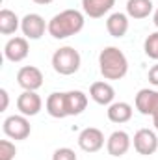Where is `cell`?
Returning <instances> with one entry per match:
<instances>
[{
  "instance_id": "obj_1",
  "label": "cell",
  "mask_w": 158,
  "mask_h": 160,
  "mask_svg": "<svg viewBox=\"0 0 158 160\" xmlns=\"http://www.w3.org/2000/svg\"><path fill=\"white\" fill-rule=\"evenodd\" d=\"M84 13L78 9H63L48 21V34L54 39H67L84 28Z\"/></svg>"
},
{
  "instance_id": "obj_2",
  "label": "cell",
  "mask_w": 158,
  "mask_h": 160,
  "mask_svg": "<svg viewBox=\"0 0 158 160\" xmlns=\"http://www.w3.org/2000/svg\"><path fill=\"white\" fill-rule=\"evenodd\" d=\"M99 69L106 80H121L128 73V60L117 47H104L99 54Z\"/></svg>"
},
{
  "instance_id": "obj_3",
  "label": "cell",
  "mask_w": 158,
  "mask_h": 160,
  "mask_svg": "<svg viewBox=\"0 0 158 160\" xmlns=\"http://www.w3.org/2000/svg\"><path fill=\"white\" fill-rule=\"evenodd\" d=\"M80 63H82V58L75 47H60L52 54V67L58 75H63V77L75 75L80 69Z\"/></svg>"
},
{
  "instance_id": "obj_4",
  "label": "cell",
  "mask_w": 158,
  "mask_h": 160,
  "mask_svg": "<svg viewBox=\"0 0 158 160\" xmlns=\"http://www.w3.org/2000/svg\"><path fill=\"white\" fill-rule=\"evenodd\" d=\"M2 130L7 138L11 140H26L32 132V127H30V121L26 116H9L6 118L4 123H2Z\"/></svg>"
},
{
  "instance_id": "obj_5",
  "label": "cell",
  "mask_w": 158,
  "mask_h": 160,
  "mask_svg": "<svg viewBox=\"0 0 158 160\" xmlns=\"http://www.w3.org/2000/svg\"><path fill=\"white\" fill-rule=\"evenodd\" d=\"M21 30L26 39L37 41L43 38L45 30H48V24L45 22V19L39 13H28L21 19Z\"/></svg>"
},
{
  "instance_id": "obj_6",
  "label": "cell",
  "mask_w": 158,
  "mask_h": 160,
  "mask_svg": "<svg viewBox=\"0 0 158 160\" xmlns=\"http://www.w3.org/2000/svg\"><path fill=\"white\" fill-rule=\"evenodd\" d=\"M104 145V134L101 128L87 127L78 134V147L86 153H97Z\"/></svg>"
},
{
  "instance_id": "obj_7",
  "label": "cell",
  "mask_w": 158,
  "mask_h": 160,
  "mask_svg": "<svg viewBox=\"0 0 158 160\" xmlns=\"http://www.w3.org/2000/svg\"><path fill=\"white\" fill-rule=\"evenodd\" d=\"M17 84L24 91H37L43 86V73L36 65H24L17 73Z\"/></svg>"
},
{
  "instance_id": "obj_8",
  "label": "cell",
  "mask_w": 158,
  "mask_h": 160,
  "mask_svg": "<svg viewBox=\"0 0 158 160\" xmlns=\"http://www.w3.org/2000/svg\"><path fill=\"white\" fill-rule=\"evenodd\" d=\"M134 149L143 155V157H149V155H155L158 149V138L156 134L151 130V128H140L136 134H134Z\"/></svg>"
},
{
  "instance_id": "obj_9",
  "label": "cell",
  "mask_w": 158,
  "mask_h": 160,
  "mask_svg": "<svg viewBox=\"0 0 158 160\" xmlns=\"http://www.w3.org/2000/svg\"><path fill=\"white\" fill-rule=\"evenodd\" d=\"M136 110L143 116H155L158 112V91L143 88L136 95Z\"/></svg>"
},
{
  "instance_id": "obj_10",
  "label": "cell",
  "mask_w": 158,
  "mask_h": 160,
  "mask_svg": "<svg viewBox=\"0 0 158 160\" xmlns=\"http://www.w3.org/2000/svg\"><path fill=\"white\" fill-rule=\"evenodd\" d=\"M17 108L22 116L26 118H32V116H37L43 108V99L36 91H22L17 99Z\"/></svg>"
},
{
  "instance_id": "obj_11",
  "label": "cell",
  "mask_w": 158,
  "mask_h": 160,
  "mask_svg": "<svg viewBox=\"0 0 158 160\" xmlns=\"http://www.w3.org/2000/svg\"><path fill=\"white\" fill-rule=\"evenodd\" d=\"M28 52H30V47H28V39L26 38H11L4 47L6 60H9L13 63L22 62L28 56Z\"/></svg>"
},
{
  "instance_id": "obj_12",
  "label": "cell",
  "mask_w": 158,
  "mask_h": 160,
  "mask_svg": "<svg viewBox=\"0 0 158 160\" xmlns=\"http://www.w3.org/2000/svg\"><path fill=\"white\" fill-rule=\"evenodd\" d=\"M130 143H132V140H130V136H128L125 130H116V132H112V134L108 136V140H106V149H108V153H110L112 157H123V155L128 153Z\"/></svg>"
},
{
  "instance_id": "obj_13",
  "label": "cell",
  "mask_w": 158,
  "mask_h": 160,
  "mask_svg": "<svg viewBox=\"0 0 158 160\" xmlns=\"http://www.w3.org/2000/svg\"><path fill=\"white\" fill-rule=\"evenodd\" d=\"M89 97L101 104V106H110L116 99V89L112 88V84L101 80V82H93L89 88Z\"/></svg>"
},
{
  "instance_id": "obj_14",
  "label": "cell",
  "mask_w": 158,
  "mask_h": 160,
  "mask_svg": "<svg viewBox=\"0 0 158 160\" xmlns=\"http://www.w3.org/2000/svg\"><path fill=\"white\" fill-rule=\"evenodd\" d=\"M87 106V95L80 89L65 91V110L67 116H80Z\"/></svg>"
},
{
  "instance_id": "obj_15",
  "label": "cell",
  "mask_w": 158,
  "mask_h": 160,
  "mask_svg": "<svg viewBox=\"0 0 158 160\" xmlns=\"http://www.w3.org/2000/svg\"><path fill=\"white\" fill-rule=\"evenodd\" d=\"M114 6H116V0H82V9L91 19L104 17Z\"/></svg>"
},
{
  "instance_id": "obj_16",
  "label": "cell",
  "mask_w": 158,
  "mask_h": 160,
  "mask_svg": "<svg viewBox=\"0 0 158 160\" xmlns=\"http://www.w3.org/2000/svg\"><path fill=\"white\" fill-rule=\"evenodd\" d=\"M45 108H47V112H48L50 118H56V119L67 118V110H65V93H60V91L50 93V95L47 97Z\"/></svg>"
},
{
  "instance_id": "obj_17",
  "label": "cell",
  "mask_w": 158,
  "mask_h": 160,
  "mask_svg": "<svg viewBox=\"0 0 158 160\" xmlns=\"http://www.w3.org/2000/svg\"><path fill=\"white\" fill-rule=\"evenodd\" d=\"M106 30L112 38H125V34L128 32V15L126 13H112L106 19Z\"/></svg>"
},
{
  "instance_id": "obj_18",
  "label": "cell",
  "mask_w": 158,
  "mask_h": 160,
  "mask_svg": "<svg viewBox=\"0 0 158 160\" xmlns=\"http://www.w3.org/2000/svg\"><path fill=\"white\" fill-rule=\"evenodd\" d=\"M155 9L153 0H128L126 2V15L130 19H147Z\"/></svg>"
},
{
  "instance_id": "obj_19",
  "label": "cell",
  "mask_w": 158,
  "mask_h": 160,
  "mask_svg": "<svg viewBox=\"0 0 158 160\" xmlns=\"http://www.w3.org/2000/svg\"><path fill=\"white\" fill-rule=\"evenodd\" d=\"M106 114H108V119L112 121V123L121 125V123H126V121L132 119V106H130L128 102H123V101L112 102V104L108 106Z\"/></svg>"
},
{
  "instance_id": "obj_20",
  "label": "cell",
  "mask_w": 158,
  "mask_h": 160,
  "mask_svg": "<svg viewBox=\"0 0 158 160\" xmlns=\"http://www.w3.org/2000/svg\"><path fill=\"white\" fill-rule=\"evenodd\" d=\"M19 28H21V19L17 17V13L4 8L0 11V34L2 36H11Z\"/></svg>"
},
{
  "instance_id": "obj_21",
  "label": "cell",
  "mask_w": 158,
  "mask_h": 160,
  "mask_svg": "<svg viewBox=\"0 0 158 160\" xmlns=\"http://www.w3.org/2000/svg\"><path fill=\"white\" fill-rule=\"evenodd\" d=\"M143 50H145V54H147L151 60H156L158 62V32H153V34L145 39Z\"/></svg>"
},
{
  "instance_id": "obj_22",
  "label": "cell",
  "mask_w": 158,
  "mask_h": 160,
  "mask_svg": "<svg viewBox=\"0 0 158 160\" xmlns=\"http://www.w3.org/2000/svg\"><path fill=\"white\" fill-rule=\"evenodd\" d=\"M17 155L15 143H11L9 140H0V160H13Z\"/></svg>"
},
{
  "instance_id": "obj_23",
  "label": "cell",
  "mask_w": 158,
  "mask_h": 160,
  "mask_svg": "<svg viewBox=\"0 0 158 160\" xmlns=\"http://www.w3.org/2000/svg\"><path fill=\"white\" fill-rule=\"evenodd\" d=\"M52 160H78V158H77V153H75L73 149H69V147H60V149L54 151Z\"/></svg>"
},
{
  "instance_id": "obj_24",
  "label": "cell",
  "mask_w": 158,
  "mask_h": 160,
  "mask_svg": "<svg viewBox=\"0 0 158 160\" xmlns=\"http://www.w3.org/2000/svg\"><path fill=\"white\" fill-rule=\"evenodd\" d=\"M149 82L158 88V63H155V65L149 69Z\"/></svg>"
},
{
  "instance_id": "obj_25",
  "label": "cell",
  "mask_w": 158,
  "mask_h": 160,
  "mask_svg": "<svg viewBox=\"0 0 158 160\" xmlns=\"http://www.w3.org/2000/svg\"><path fill=\"white\" fill-rule=\"evenodd\" d=\"M0 99H2V106H0V112H6L7 110V104H9V95H7V91L2 88L0 89Z\"/></svg>"
},
{
  "instance_id": "obj_26",
  "label": "cell",
  "mask_w": 158,
  "mask_h": 160,
  "mask_svg": "<svg viewBox=\"0 0 158 160\" xmlns=\"http://www.w3.org/2000/svg\"><path fill=\"white\" fill-rule=\"evenodd\" d=\"M153 22H155V26L158 28V8L155 9V13H153Z\"/></svg>"
},
{
  "instance_id": "obj_27",
  "label": "cell",
  "mask_w": 158,
  "mask_h": 160,
  "mask_svg": "<svg viewBox=\"0 0 158 160\" xmlns=\"http://www.w3.org/2000/svg\"><path fill=\"white\" fill-rule=\"evenodd\" d=\"M32 2H36V4H41V6H47V4H50V2H54V0H32Z\"/></svg>"
},
{
  "instance_id": "obj_28",
  "label": "cell",
  "mask_w": 158,
  "mask_h": 160,
  "mask_svg": "<svg viewBox=\"0 0 158 160\" xmlns=\"http://www.w3.org/2000/svg\"><path fill=\"white\" fill-rule=\"evenodd\" d=\"M153 125H155V128L158 130V112L155 114V116H153Z\"/></svg>"
}]
</instances>
